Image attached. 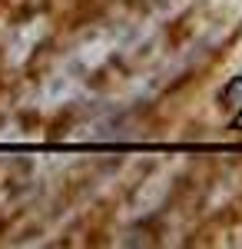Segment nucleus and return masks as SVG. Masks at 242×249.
<instances>
[{
	"label": "nucleus",
	"mask_w": 242,
	"mask_h": 249,
	"mask_svg": "<svg viewBox=\"0 0 242 249\" xmlns=\"http://www.w3.org/2000/svg\"><path fill=\"white\" fill-rule=\"evenodd\" d=\"M223 107L229 113H242V77H236L223 90Z\"/></svg>",
	"instance_id": "obj_1"
}]
</instances>
